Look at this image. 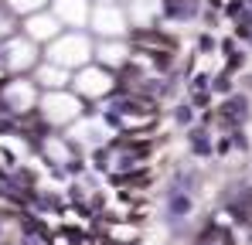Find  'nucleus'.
<instances>
[{"mask_svg":"<svg viewBox=\"0 0 252 245\" xmlns=\"http://www.w3.org/2000/svg\"><path fill=\"white\" fill-rule=\"evenodd\" d=\"M246 113H249V102H246L242 95H239V99H228V102L221 106V116H225L228 122H232V120H242Z\"/></svg>","mask_w":252,"mask_h":245,"instance_id":"nucleus-1","label":"nucleus"},{"mask_svg":"<svg viewBox=\"0 0 252 245\" xmlns=\"http://www.w3.org/2000/svg\"><path fill=\"white\" fill-rule=\"evenodd\" d=\"M191 143H194V153H201V157L211 153V143H208V136H205V129H191Z\"/></svg>","mask_w":252,"mask_h":245,"instance_id":"nucleus-2","label":"nucleus"},{"mask_svg":"<svg viewBox=\"0 0 252 245\" xmlns=\"http://www.w3.org/2000/svg\"><path fill=\"white\" fill-rule=\"evenodd\" d=\"M191 116H194V113H191V106H177V113H174V120L181 122V126H188Z\"/></svg>","mask_w":252,"mask_h":245,"instance_id":"nucleus-3","label":"nucleus"},{"mask_svg":"<svg viewBox=\"0 0 252 245\" xmlns=\"http://www.w3.org/2000/svg\"><path fill=\"white\" fill-rule=\"evenodd\" d=\"M188 208H191V201H188V198H181V194H174V204H170V211H174V214H181V211L188 214Z\"/></svg>","mask_w":252,"mask_h":245,"instance_id":"nucleus-4","label":"nucleus"}]
</instances>
